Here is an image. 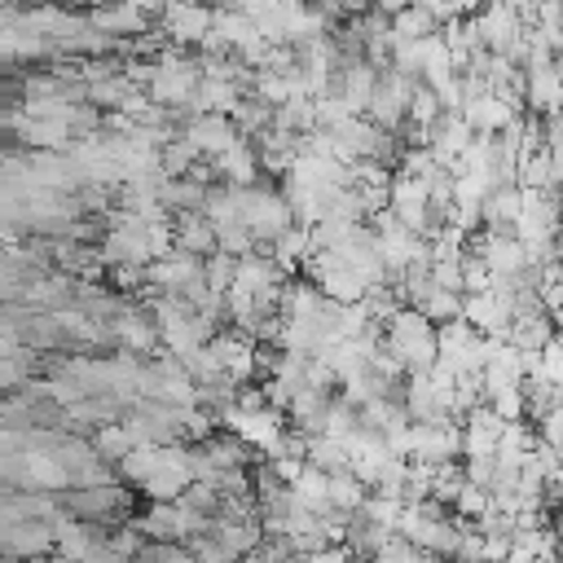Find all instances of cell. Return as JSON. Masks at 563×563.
<instances>
[{
  "label": "cell",
  "instance_id": "1",
  "mask_svg": "<svg viewBox=\"0 0 563 563\" xmlns=\"http://www.w3.org/2000/svg\"><path fill=\"white\" fill-rule=\"evenodd\" d=\"M537 375H541L554 392H563V344H559V340H550V344L541 348V366H537Z\"/></svg>",
  "mask_w": 563,
  "mask_h": 563
}]
</instances>
